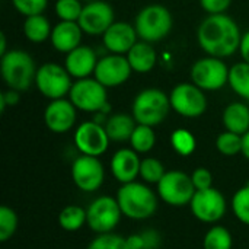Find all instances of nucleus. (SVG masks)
<instances>
[{"label": "nucleus", "instance_id": "1", "mask_svg": "<svg viewBox=\"0 0 249 249\" xmlns=\"http://www.w3.org/2000/svg\"><path fill=\"white\" fill-rule=\"evenodd\" d=\"M197 38L200 47L210 57H229L239 50L241 31L238 23L228 15H209L198 26Z\"/></svg>", "mask_w": 249, "mask_h": 249}, {"label": "nucleus", "instance_id": "2", "mask_svg": "<svg viewBox=\"0 0 249 249\" xmlns=\"http://www.w3.org/2000/svg\"><path fill=\"white\" fill-rule=\"evenodd\" d=\"M117 201L123 212L131 220H146L156 213L158 197L144 184L128 182L123 184L117 193Z\"/></svg>", "mask_w": 249, "mask_h": 249}, {"label": "nucleus", "instance_id": "3", "mask_svg": "<svg viewBox=\"0 0 249 249\" xmlns=\"http://www.w3.org/2000/svg\"><path fill=\"white\" fill-rule=\"evenodd\" d=\"M1 77L9 86L15 90H26L35 82L36 67L34 58L22 50H10L1 55L0 63Z\"/></svg>", "mask_w": 249, "mask_h": 249}, {"label": "nucleus", "instance_id": "4", "mask_svg": "<svg viewBox=\"0 0 249 249\" xmlns=\"http://www.w3.org/2000/svg\"><path fill=\"white\" fill-rule=\"evenodd\" d=\"M171 108V101L160 89H144L133 102V117L137 124L155 127L160 124Z\"/></svg>", "mask_w": 249, "mask_h": 249}, {"label": "nucleus", "instance_id": "5", "mask_svg": "<svg viewBox=\"0 0 249 249\" xmlns=\"http://www.w3.org/2000/svg\"><path fill=\"white\" fill-rule=\"evenodd\" d=\"M134 28L143 41H160L168 36L172 29V15L162 4L146 6L136 16Z\"/></svg>", "mask_w": 249, "mask_h": 249}, {"label": "nucleus", "instance_id": "6", "mask_svg": "<svg viewBox=\"0 0 249 249\" xmlns=\"http://www.w3.org/2000/svg\"><path fill=\"white\" fill-rule=\"evenodd\" d=\"M69 95L73 105L85 112H105L109 109L107 88L96 79H77Z\"/></svg>", "mask_w": 249, "mask_h": 249}, {"label": "nucleus", "instance_id": "7", "mask_svg": "<svg viewBox=\"0 0 249 249\" xmlns=\"http://www.w3.org/2000/svg\"><path fill=\"white\" fill-rule=\"evenodd\" d=\"M196 191L191 175H187L182 171L166 172L158 184L159 197L172 207H184L190 204Z\"/></svg>", "mask_w": 249, "mask_h": 249}, {"label": "nucleus", "instance_id": "8", "mask_svg": "<svg viewBox=\"0 0 249 249\" xmlns=\"http://www.w3.org/2000/svg\"><path fill=\"white\" fill-rule=\"evenodd\" d=\"M88 226L90 231L101 233H111L121 220L123 212L117 198L109 196H102L95 198L86 209Z\"/></svg>", "mask_w": 249, "mask_h": 249}, {"label": "nucleus", "instance_id": "9", "mask_svg": "<svg viewBox=\"0 0 249 249\" xmlns=\"http://www.w3.org/2000/svg\"><path fill=\"white\" fill-rule=\"evenodd\" d=\"M35 85L45 98L61 99L70 93L73 82L66 67L55 63H47L36 70Z\"/></svg>", "mask_w": 249, "mask_h": 249}, {"label": "nucleus", "instance_id": "10", "mask_svg": "<svg viewBox=\"0 0 249 249\" xmlns=\"http://www.w3.org/2000/svg\"><path fill=\"white\" fill-rule=\"evenodd\" d=\"M191 80L203 90H217L229 82V69L217 57H206L194 63Z\"/></svg>", "mask_w": 249, "mask_h": 249}, {"label": "nucleus", "instance_id": "11", "mask_svg": "<svg viewBox=\"0 0 249 249\" xmlns=\"http://www.w3.org/2000/svg\"><path fill=\"white\" fill-rule=\"evenodd\" d=\"M171 108L175 109L182 117L187 118H197L206 112L207 108V98L194 83H181L175 86L169 96Z\"/></svg>", "mask_w": 249, "mask_h": 249}, {"label": "nucleus", "instance_id": "12", "mask_svg": "<svg viewBox=\"0 0 249 249\" xmlns=\"http://www.w3.org/2000/svg\"><path fill=\"white\" fill-rule=\"evenodd\" d=\"M190 209L193 216L203 223H216L226 213V200L216 188L196 191Z\"/></svg>", "mask_w": 249, "mask_h": 249}, {"label": "nucleus", "instance_id": "13", "mask_svg": "<svg viewBox=\"0 0 249 249\" xmlns=\"http://www.w3.org/2000/svg\"><path fill=\"white\" fill-rule=\"evenodd\" d=\"M71 178L80 191L93 193L99 190L104 184V165L95 156L82 155L71 165Z\"/></svg>", "mask_w": 249, "mask_h": 249}, {"label": "nucleus", "instance_id": "14", "mask_svg": "<svg viewBox=\"0 0 249 249\" xmlns=\"http://www.w3.org/2000/svg\"><path fill=\"white\" fill-rule=\"evenodd\" d=\"M109 142L105 127L96 121L80 124L74 133V144L82 155L99 158L108 150Z\"/></svg>", "mask_w": 249, "mask_h": 249}, {"label": "nucleus", "instance_id": "15", "mask_svg": "<svg viewBox=\"0 0 249 249\" xmlns=\"http://www.w3.org/2000/svg\"><path fill=\"white\" fill-rule=\"evenodd\" d=\"M114 9L107 1L95 0L83 6L77 20L82 31L88 35H104L114 23Z\"/></svg>", "mask_w": 249, "mask_h": 249}, {"label": "nucleus", "instance_id": "16", "mask_svg": "<svg viewBox=\"0 0 249 249\" xmlns=\"http://www.w3.org/2000/svg\"><path fill=\"white\" fill-rule=\"evenodd\" d=\"M133 69L128 58L121 54H109L98 60L95 69V79L105 88H115L125 83Z\"/></svg>", "mask_w": 249, "mask_h": 249}, {"label": "nucleus", "instance_id": "17", "mask_svg": "<svg viewBox=\"0 0 249 249\" xmlns=\"http://www.w3.org/2000/svg\"><path fill=\"white\" fill-rule=\"evenodd\" d=\"M44 121L53 133H67L76 123V107L64 98L53 99L45 108Z\"/></svg>", "mask_w": 249, "mask_h": 249}, {"label": "nucleus", "instance_id": "18", "mask_svg": "<svg viewBox=\"0 0 249 249\" xmlns=\"http://www.w3.org/2000/svg\"><path fill=\"white\" fill-rule=\"evenodd\" d=\"M137 31L127 22H114L104 34V45L112 54H125L137 42Z\"/></svg>", "mask_w": 249, "mask_h": 249}, {"label": "nucleus", "instance_id": "19", "mask_svg": "<svg viewBox=\"0 0 249 249\" xmlns=\"http://www.w3.org/2000/svg\"><path fill=\"white\" fill-rule=\"evenodd\" d=\"M140 158L133 149H120L114 153L111 159V172L114 178L123 184L136 181L140 175Z\"/></svg>", "mask_w": 249, "mask_h": 249}, {"label": "nucleus", "instance_id": "20", "mask_svg": "<svg viewBox=\"0 0 249 249\" xmlns=\"http://www.w3.org/2000/svg\"><path fill=\"white\" fill-rule=\"evenodd\" d=\"M98 64L96 53L86 45H79L73 51L67 53L64 67L70 73L71 77L76 79H86L92 73H95Z\"/></svg>", "mask_w": 249, "mask_h": 249}, {"label": "nucleus", "instance_id": "21", "mask_svg": "<svg viewBox=\"0 0 249 249\" xmlns=\"http://www.w3.org/2000/svg\"><path fill=\"white\" fill-rule=\"evenodd\" d=\"M82 28L77 22L60 20L51 32V44L60 53H70L82 42Z\"/></svg>", "mask_w": 249, "mask_h": 249}, {"label": "nucleus", "instance_id": "22", "mask_svg": "<svg viewBox=\"0 0 249 249\" xmlns=\"http://www.w3.org/2000/svg\"><path fill=\"white\" fill-rule=\"evenodd\" d=\"M128 63L133 71L137 73H149L153 70L156 64V51L147 41H137L133 48L127 53Z\"/></svg>", "mask_w": 249, "mask_h": 249}, {"label": "nucleus", "instance_id": "23", "mask_svg": "<svg viewBox=\"0 0 249 249\" xmlns=\"http://www.w3.org/2000/svg\"><path fill=\"white\" fill-rule=\"evenodd\" d=\"M136 123L137 121L134 120V117H130L128 114H115L105 121L104 127L111 142L123 143V142H130L131 134L137 127Z\"/></svg>", "mask_w": 249, "mask_h": 249}, {"label": "nucleus", "instance_id": "24", "mask_svg": "<svg viewBox=\"0 0 249 249\" xmlns=\"http://www.w3.org/2000/svg\"><path fill=\"white\" fill-rule=\"evenodd\" d=\"M223 124L228 131L244 136L249 131V108L242 102L229 104L223 111Z\"/></svg>", "mask_w": 249, "mask_h": 249}, {"label": "nucleus", "instance_id": "25", "mask_svg": "<svg viewBox=\"0 0 249 249\" xmlns=\"http://www.w3.org/2000/svg\"><path fill=\"white\" fill-rule=\"evenodd\" d=\"M51 32L53 29L50 20L44 15L26 16V20L23 22V34L31 42H44L47 38L51 36Z\"/></svg>", "mask_w": 249, "mask_h": 249}, {"label": "nucleus", "instance_id": "26", "mask_svg": "<svg viewBox=\"0 0 249 249\" xmlns=\"http://www.w3.org/2000/svg\"><path fill=\"white\" fill-rule=\"evenodd\" d=\"M88 222L86 210L80 206L70 204L58 214V223L66 232H77Z\"/></svg>", "mask_w": 249, "mask_h": 249}, {"label": "nucleus", "instance_id": "27", "mask_svg": "<svg viewBox=\"0 0 249 249\" xmlns=\"http://www.w3.org/2000/svg\"><path fill=\"white\" fill-rule=\"evenodd\" d=\"M231 88L244 99H249V64L247 61L236 63L229 69Z\"/></svg>", "mask_w": 249, "mask_h": 249}, {"label": "nucleus", "instance_id": "28", "mask_svg": "<svg viewBox=\"0 0 249 249\" xmlns=\"http://www.w3.org/2000/svg\"><path fill=\"white\" fill-rule=\"evenodd\" d=\"M155 143H156V134L153 131V127L137 124L130 139L131 149L136 150L137 153H147L155 147Z\"/></svg>", "mask_w": 249, "mask_h": 249}, {"label": "nucleus", "instance_id": "29", "mask_svg": "<svg viewBox=\"0 0 249 249\" xmlns=\"http://www.w3.org/2000/svg\"><path fill=\"white\" fill-rule=\"evenodd\" d=\"M232 235L223 226H213L209 229L203 241L204 249H232Z\"/></svg>", "mask_w": 249, "mask_h": 249}, {"label": "nucleus", "instance_id": "30", "mask_svg": "<svg viewBox=\"0 0 249 249\" xmlns=\"http://www.w3.org/2000/svg\"><path fill=\"white\" fill-rule=\"evenodd\" d=\"M171 144L174 150L181 156H190L197 147L196 137L185 128H178L171 134Z\"/></svg>", "mask_w": 249, "mask_h": 249}, {"label": "nucleus", "instance_id": "31", "mask_svg": "<svg viewBox=\"0 0 249 249\" xmlns=\"http://www.w3.org/2000/svg\"><path fill=\"white\" fill-rule=\"evenodd\" d=\"M166 174L163 163L156 158H146L140 163V177L146 184H159Z\"/></svg>", "mask_w": 249, "mask_h": 249}, {"label": "nucleus", "instance_id": "32", "mask_svg": "<svg viewBox=\"0 0 249 249\" xmlns=\"http://www.w3.org/2000/svg\"><path fill=\"white\" fill-rule=\"evenodd\" d=\"M216 149L225 156H235L238 153H242V136L226 130L225 133L217 136Z\"/></svg>", "mask_w": 249, "mask_h": 249}, {"label": "nucleus", "instance_id": "33", "mask_svg": "<svg viewBox=\"0 0 249 249\" xmlns=\"http://www.w3.org/2000/svg\"><path fill=\"white\" fill-rule=\"evenodd\" d=\"M232 209L236 219L249 226V182L235 193L232 198Z\"/></svg>", "mask_w": 249, "mask_h": 249}, {"label": "nucleus", "instance_id": "34", "mask_svg": "<svg viewBox=\"0 0 249 249\" xmlns=\"http://www.w3.org/2000/svg\"><path fill=\"white\" fill-rule=\"evenodd\" d=\"M88 249H133L128 244L127 238H123L115 233H101L98 235Z\"/></svg>", "mask_w": 249, "mask_h": 249}, {"label": "nucleus", "instance_id": "35", "mask_svg": "<svg viewBox=\"0 0 249 249\" xmlns=\"http://www.w3.org/2000/svg\"><path fill=\"white\" fill-rule=\"evenodd\" d=\"M18 229V216L7 206L0 207V242L9 241Z\"/></svg>", "mask_w": 249, "mask_h": 249}, {"label": "nucleus", "instance_id": "36", "mask_svg": "<svg viewBox=\"0 0 249 249\" xmlns=\"http://www.w3.org/2000/svg\"><path fill=\"white\" fill-rule=\"evenodd\" d=\"M83 6L80 0H57L55 13L61 20L77 22L82 15Z\"/></svg>", "mask_w": 249, "mask_h": 249}, {"label": "nucleus", "instance_id": "37", "mask_svg": "<svg viewBox=\"0 0 249 249\" xmlns=\"http://www.w3.org/2000/svg\"><path fill=\"white\" fill-rule=\"evenodd\" d=\"M15 9L25 16H34V15H42V12L47 9L48 0H12Z\"/></svg>", "mask_w": 249, "mask_h": 249}, {"label": "nucleus", "instance_id": "38", "mask_svg": "<svg viewBox=\"0 0 249 249\" xmlns=\"http://www.w3.org/2000/svg\"><path fill=\"white\" fill-rule=\"evenodd\" d=\"M191 179H193V184H194V187H196L197 191L198 190L212 188V185H213V175L206 168H197L191 174Z\"/></svg>", "mask_w": 249, "mask_h": 249}, {"label": "nucleus", "instance_id": "39", "mask_svg": "<svg viewBox=\"0 0 249 249\" xmlns=\"http://www.w3.org/2000/svg\"><path fill=\"white\" fill-rule=\"evenodd\" d=\"M200 3L209 15H219L231 6L232 0H200Z\"/></svg>", "mask_w": 249, "mask_h": 249}, {"label": "nucleus", "instance_id": "40", "mask_svg": "<svg viewBox=\"0 0 249 249\" xmlns=\"http://www.w3.org/2000/svg\"><path fill=\"white\" fill-rule=\"evenodd\" d=\"M19 101H20L19 90L9 89L7 92H1L0 93V112H4V108L6 107H15V105H18Z\"/></svg>", "mask_w": 249, "mask_h": 249}, {"label": "nucleus", "instance_id": "41", "mask_svg": "<svg viewBox=\"0 0 249 249\" xmlns=\"http://www.w3.org/2000/svg\"><path fill=\"white\" fill-rule=\"evenodd\" d=\"M239 51H241V55H242L244 61H247L249 64V31L242 35L241 45H239Z\"/></svg>", "mask_w": 249, "mask_h": 249}, {"label": "nucleus", "instance_id": "42", "mask_svg": "<svg viewBox=\"0 0 249 249\" xmlns=\"http://www.w3.org/2000/svg\"><path fill=\"white\" fill-rule=\"evenodd\" d=\"M242 155L249 160V131L242 136Z\"/></svg>", "mask_w": 249, "mask_h": 249}, {"label": "nucleus", "instance_id": "43", "mask_svg": "<svg viewBox=\"0 0 249 249\" xmlns=\"http://www.w3.org/2000/svg\"><path fill=\"white\" fill-rule=\"evenodd\" d=\"M7 51H6V35L1 32L0 34V55H3V54H6Z\"/></svg>", "mask_w": 249, "mask_h": 249}, {"label": "nucleus", "instance_id": "44", "mask_svg": "<svg viewBox=\"0 0 249 249\" xmlns=\"http://www.w3.org/2000/svg\"><path fill=\"white\" fill-rule=\"evenodd\" d=\"M80 1H88V3H90V1H95V0H80Z\"/></svg>", "mask_w": 249, "mask_h": 249}]
</instances>
